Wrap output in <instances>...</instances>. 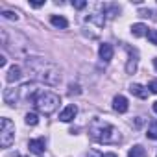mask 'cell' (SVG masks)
<instances>
[{"label":"cell","instance_id":"6da1fadb","mask_svg":"<svg viewBox=\"0 0 157 157\" xmlns=\"http://www.w3.org/2000/svg\"><path fill=\"white\" fill-rule=\"evenodd\" d=\"M26 67L30 68V72L37 80H41L46 85H57L61 82V70L54 63H50L43 57H28Z\"/></svg>","mask_w":157,"mask_h":157},{"label":"cell","instance_id":"7a4b0ae2","mask_svg":"<svg viewBox=\"0 0 157 157\" xmlns=\"http://www.w3.org/2000/svg\"><path fill=\"white\" fill-rule=\"evenodd\" d=\"M89 133L100 144H118L122 140V135H120L118 128H115L111 122L102 120V118H93L91 120Z\"/></svg>","mask_w":157,"mask_h":157},{"label":"cell","instance_id":"3957f363","mask_svg":"<svg viewBox=\"0 0 157 157\" xmlns=\"http://www.w3.org/2000/svg\"><path fill=\"white\" fill-rule=\"evenodd\" d=\"M35 107L43 113V115H52L57 107H59V104H61V98L56 94V93H52V91H41L37 96H35Z\"/></svg>","mask_w":157,"mask_h":157},{"label":"cell","instance_id":"277c9868","mask_svg":"<svg viewBox=\"0 0 157 157\" xmlns=\"http://www.w3.org/2000/svg\"><path fill=\"white\" fill-rule=\"evenodd\" d=\"M15 142V124L10 118H2L0 124V146L10 148Z\"/></svg>","mask_w":157,"mask_h":157},{"label":"cell","instance_id":"5b68a950","mask_svg":"<svg viewBox=\"0 0 157 157\" xmlns=\"http://www.w3.org/2000/svg\"><path fill=\"white\" fill-rule=\"evenodd\" d=\"M19 94H21V100H30V98L35 100V96L39 94V91H37V85L35 83H24L19 89Z\"/></svg>","mask_w":157,"mask_h":157},{"label":"cell","instance_id":"8992f818","mask_svg":"<svg viewBox=\"0 0 157 157\" xmlns=\"http://www.w3.org/2000/svg\"><path fill=\"white\" fill-rule=\"evenodd\" d=\"M44 146H46V142H44V139H43V137H41V139H32V140L28 142L30 151H32V153H35V155H41V153L46 150Z\"/></svg>","mask_w":157,"mask_h":157},{"label":"cell","instance_id":"52a82bcc","mask_svg":"<svg viewBox=\"0 0 157 157\" xmlns=\"http://www.w3.org/2000/svg\"><path fill=\"white\" fill-rule=\"evenodd\" d=\"M22 78V68L19 67V65H13V67H10V70H8V74H6V80H8V83H15V82H19Z\"/></svg>","mask_w":157,"mask_h":157},{"label":"cell","instance_id":"ba28073f","mask_svg":"<svg viewBox=\"0 0 157 157\" xmlns=\"http://www.w3.org/2000/svg\"><path fill=\"white\" fill-rule=\"evenodd\" d=\"M128 107H129V105H128V98H126V96L118 94V96L113 98V109H115L117 113H126Z\"/></svg>","mask_w":157,"mask_h":157},{"label":"cell","instance_id":"9c48e42d","mask_svg":"<svg viewBox=\"0 0 157 157\" xmlns=\"http://www.w3.org/2000/svg\"><path fill=\"white\" fill-rule=\"evenodd\" d=\"M76 115H78V107H76V105H67V107L59 113V120H61V122H70V120H74Z\"/></svg>","mask_w":157,"mask_h":157},{"label":"cell","instance_id":"30bf717a","mask_svg":"<svg viewBox=\"0 0 157 157\" xmlns=\"http://www.w3.org/2000/svg\"><path fill=\"white\" fill-rule=\"evenodd\" d=\"M21 94H19V89H4V102L8 105H15L19 102Z\"/></svg>","mask_w":157,"mask_h":157},{"label":"cell","instance_id":"8fae6325","mask_svg":"<svg viewBox=\"0 0 157 157\" xmlns=\"http://www.w3.org/2000/svg\"><path fill=\"white\" fill-rule=\"evenodd\" d=\"M98 54H100V57H102L104 61H111V59H113V54H115V50H113V46H111L109 43H104V44H100V50H98Z\"/></svg>","mask_w":157,"mask_h":157},{"label":"cell","instance_id":"7c38bea8","mask_svg":"<svg viewBox=\"0 0 157 157\" xmlns=\"http://www.w3.org/2000/svg\"><path fill=\"white\" fill-rule=\"evenodd\" d=\"M129 93L133 94V96H137V98H148V89L146 87H142V85H139V83H131L129 85Z\"/></svg>","mask_w":157,"mask_h":157},{"label":"cell","instance_id":"4fadbf2b","mask_svg":"<svg viewBox=\"0 0 157 157\" xmlns=\"http://www.w3.org/2000/svg\"><path fill=\"white\" fill-rule=\"evenodd\" d=\"M131 33H133L135 37H142V35H148V28L139 22V24H133V26H131Z\"/></svg>","mask_w":157,"mask_h":157},{"label":"cell","instance_id":"5bb4252c","mask_svg":"<svg viewBox=\"0 0 157 157\" xmlns=\"http://www.w3.org/2000/svg\"><path fill=\"white\" fill-rule=\"evenodd\" d=\"M50 22L56 26V28H67L68 26V21L65 17H57V15H52L50 17Z\"/></svg>","mask_w":157,"mask_h":157},{"label":"cell","instance_id":"9a60e30c","mask_svg":"<svg viewBox=\"0 0 157 157\" xmlns=\"http://www.w3.org/2000/svg\"><path fill=\"white\" fill-rule=\"evenodd\" d=\"M128 157H146V150L142 148V146H133L131 150H129V153H128Z\"/></svg>","mask_w":157,"mask_h":157},{"label":"cell","instance_id":"2e32d148","mask_svg":"<svg viewBox=\"0 0 157 157\" xmlns=\"http://www.w3.org/2000/svg\"><path fill=\"white\" fill-rule=\"evenodd\" d=\"M87 22H96L98 26H104V24H105V17L100 15V13H93V15L87 17Z\"/></svg>","mask_w":157,"mask_h":157},{"label":"cell","instance_id":"e0dca14e","mask_svg":"<svg viewBox=\"0 0 157 157\" xmlns=\"http://www.w3.org/2000/svg\"><path fill=\"white\" fill-rule=\"evenodd\" d=\"M104 10L107 11V17H111V19H113V17H117V15H118V11H120V8H118V6H115V4H105V6H104Z\"/></svg>","mask_w":157,"mask_h":157},{"label":"cell","instance_id":"ac0fdd59","mask_svg":"<svg viewBox=\"0 0 157 157\" xmlns=\"http://www.w3.org/2000/svg\"><path fill=\"white\" fill-rule=\"evenodd\" d=\"M150 139H153V140H157V120H153L151 124H150V128H148V133H146Z\"/></svg>","mask_w":157,"mask_h":157},{"label":"cell","instance_id":"d6986e66","mask_svg":"<svg viewBox=\"0 0 157 157\" xmlns=\"http://www.w3.org/2000/svg\"><path fill=\"white\" fill-rule=\"evenodd\" d=\"M137 70V59L135 57H129V61H128V65H126V72L128 74H133Z\"/></svg>","mask_w":157,"mask_h":157},{"label":"cell","instance_id":"ffe728a7","mask_svg":"<svg viewBox=\"0 0 157 157\" xmlns=\"http://www.w3.org/2000/svg\"><path fill=\"white\" fill-rule=\"evenodd\" d=\"M24 122H26L28 126H37L39 118H37V115H35V113H28V115H26V118H24Z\"/></svg>","mask_w":157,"mask_h":157},{"label":"cell","instance_id":"44dd1931","mask_svg":"<svg viewBox=\"0 0 157 157\" xmlns=\"http://www.w3.org/2000/svg\"><path fill=\"white\" fill-rule=\"evenodd\" d=\"M148 41L151 43V44H155L157 46V30H148Z\"/></svg>","mask_w":157,"mask_h":157},{"label":"cell","instance_id":"7402d4cb","mask_svg":"<svg viewBox=\"0 0 157 157\" xmlns=\"http://www.w3.org/2000/svg\"><path fill=\"white\" fill-rule=\"evenodd\" d=\"M2 17H4V19H8V21H17V19H19V15H17V13H13V11H4V13H2Z\"/></svg>","mask_w":157,"mask_h":157},{"label":"cell","instance_id":"603a6c76","mask_svg":"<svg viewBox=\"0 0 157 157\" xmlns=\"http://www.w3.org/2000/svg\"><path fill=\"white\" fill-rule=\"evenodd\" d=\"M72 6H74L76 10H82V8H85V6H87V2H83V0H74Z\"/></svg>","mask_w":157,"mask_h":157},{"label":"cell","instance_id":"cb8c5ba5","mask_svg":"<svg viewBox=\"0 0 157 157\" xmlns=\"http://www.w3.org/2000/svg\"><path fill=\"white\" fill-rule=\"evenodd\" d=\"M148 89H150L153 94H157V80H151V82H150V85H148Z\"/></svg>","mask_w":157,"mask_h":157},{"label":"cell","instance_id":"d4e9b609","mask_svg":"<svg viewBox=\"0 0 157 157\" xmlns=\"http://www.w3.org/2000/svg\"><path fill=\"white\" fill-rule=\"evenodd\" d=\"M139 15H142V17H151V11H148V10H140Z\"/></svg>","mask_w":157,"mask_h":157},{"label":"cell","instance_id":"484cf974","mask_svg":"<svg viewBox=\"0 0 157 157\" xmlns=\"http://www.w3.org/2000/svg\"><path fill=\"white\" fill-rule=\"evenodd\" d=\"M0 67H6V56H0Z\"/></svg>","mask_w":157,"mask_h":157},{"label":"cell","instance_id":"4316f807","mask_svg":"<svg viewBox=\"0 0 157 157\" xmlns=\"http://www.w3.org/2000/svg\"><path fill=\"white\" fill-rule=\"evenodd\" d=\"M32 6H33V8H41V6H43V2H32Z\"/></svg>","mask_w":157,"mask_h":157},{"label":"cell","instance_id":"83f0119b","mask_svg":"<svg viewBox=\"0 0 157 157\" xmlns=\"http://www.w3.org/2000/svg\"><path fill=\"white\" fill-rule=\"evenodd\" d=\"M102 157H117V153H104Z\"/></svg>","mask_w":157,"mask_h":157},{"label":"cell","instance_id":"f1b7e54d","mask_svg":"<svg viewBox=\"0 0 157 157\" xmlns=\"http://www.w3.org/2000/svg\"><path fill=\"white\" fill-rule=\"evenodd\" d=\"M153 67H155V70H157V57H153Z\"/></svg>","mask_w":157,"mask_h":157},{"label":"cell","instance_id":"f546056e","mask_svg":"<svg viewBox=\"0 0 157 157\" xmlns=\"http://www.w3.org/2000/svg\"><path fill=\"white\" fill-rule=\"evenodd\" d=\"M153 111L157 113V102H153Z\"/></svg>","mask_w":157,"mask_h":157}]
</instances>
